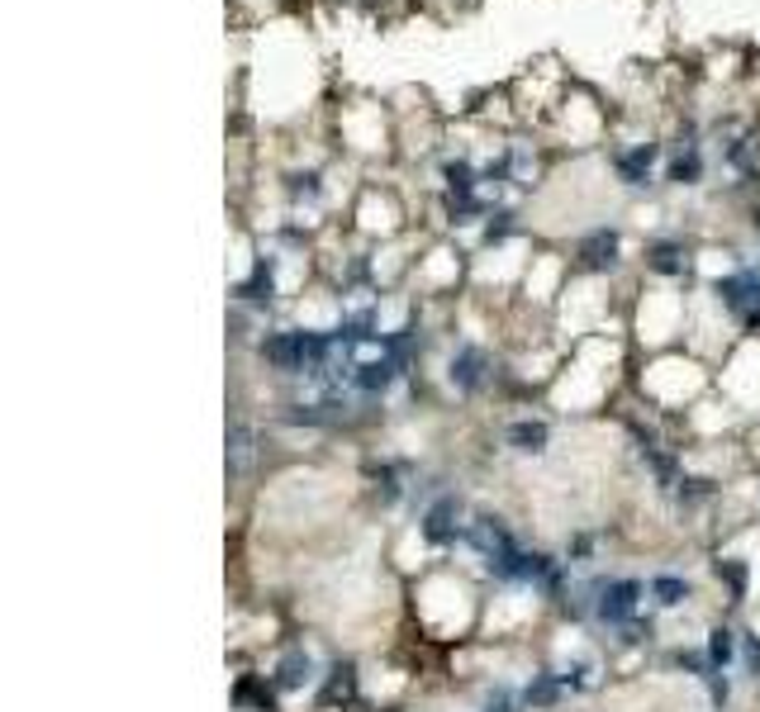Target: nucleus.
Listing matches in <instances>:
<instances>
[{
	"label": "nucleus",
	"instance_id": "obj_1",
	"mask_svg": "<svg viewBox=\"0 0 760 712\" xmlns=\"http://www.w3.org/2000/svg\"><path fill=\"white\" fill-rule=\"evenodd\" d=\"M485 617V580L462 561L442 556L414 580H404V622H409V641H423L433 651H456L481 636Z\"/></svg>",
	"mask_w": 760,
	"mask_h": 712
},
{
	"label": "nucleus",
	"instance_id": "obj_2",
	"mask_svg": "<svg viewBox=\"0 0 760 712\" xmlns=\"http://www.w3.org/2000/svg\"><path fill=\"white\" fill-rule=\"evenodd\" d=\"M333 651L338 646H328L324 632L290 627L267 655H261L257 670L267 674L280 712H309L314 708V693H319V684H324V670L333 661Z\"/></svg>",
	"mask_w": 760,
	"mask_h": 712
},
{
	"label": "nucleus",
	"instance_id": "obj_3",
	"mask_svg": "<svg viewBox=\"0 0 760 712\" xmlns=\"http://www.w3.org/2000/svg\"><path fill=\"white\" fill-rule=\"evenodd\" d=\"M709 366H699L694 356H657L632 376V395H638L651 414H661L670 423H684L689 408L709 399Z\"/></svg>",
	"mask_w": 760,
	"mask_h": 712
},
{
	"label": "nucleus",
	"instance_id": "obj_4",
	"mask_svg": "<svg viewBox=\"0 0 760 712\" xmlns=\"http://www.w3.org/2000/svg\"><path fill=\"white\" fill-rule=\"evenodd\" d=\"M276 466V442H272V427L257 423L247 408H234L224 427V475H228V490L238 498H253L261 494V485L272 479Z\"/></svg>",
	"mask_w": 760,
	"mask_h": 712
},
{
	"label": "nucleus",
	"instance_id": "obj_5",
	"mask_svg": "<svg viewBox=\"0 0 760 712\" xmlns=\"http://www.w3.org/2000/svg\"><path fill=\"white\" fill-rule=\"evenodd\" d=\"M423 461L409 456V452H366L357 461V494L366 498V508L376 513V518H391V513H409L414 504V490L423 479Z\"/></svg>",
	"mask_w": 760,
	"mask_h": 712
},
{
	"label": "nucleus",
	"instance_id": "obj_6",
	"mask_svg": "<svg viewBox=\"0 0 760 712\" xmlns=\"http://www.w3.org/2000/svg\"><path fill=\"white\" fill-rule=\"evenodd\" d=\"M642 613H651V603H647V575H638V570H613V565L599 570L590 632L604 641L613 632H623L628 622H638Z\"/></svg>",
	"mask_w": 760,
	"mask_h": 712
},
{
	"label": "nucleus",
	"instance_id": "obj_7",
	"mask_svg": "<svg viewBox=\"0 0 760 712\" xmlns=\"http://www.w3.org/2000/svg\"><path fill=\"white\" fill-rule=\"evenodd\" d=\"M556 447V418L542 404H514L500 418V452L514 461H546Z\"/></svg>",
	"mask_w": 760,
	"mask_h": 712
},
{
	"label": "nucleus",
	"instance_id": "obj_8",
	"mask_svg": "<svg viewBox=\"0 0 760 712\" xmlns=\"http://www.w3.org/2000/svg\"><path fill=\"white\" fill-rule=\"evenodd\" d=\"M447 385L456 399H485V395H500L504 385V362L494 356L485 343H471V337H462V343L452 347L447 356Z\"/></svg>",
	"mask_w": 760,
	"mask_h": 712
},
{
	"label": "nucleus",
	"instance_id": "obj_9",
	"mask_svg": "<svg viewBox=\"0 0 760 712\" xmlns=\"http://www.w3.org/2000/svg\"><path fill=\"white\" fill-rule=\"evenodd\" d=\"M718 309L732 318L737 333L760 337V266H732L728 276L713 280Z\"/></svg>",
	"mask_w": 760,
	"mask_h": 712
},
{
	"label": "nucleus",
	"instance_id": "obj_10",
	"mask_svg": "<svg viewBox=\"0 0 760 712\" xmlns=\"http://www.w3.org/2000/svg\"><path fill=\"white\" fill-rule=\"evenodd\" d=\"M703 599V584L689 575L680 565H657L647 570V603L657 617H680V613H694Z\"/></svg>",
	"mask_w": 760,
	"mask_h": 712
},
{
	"label": "nucleus",
	"instance_id": "obj_11",
	"mask_svg": "<svg viewBox=\"0 0 760 712\" xmlns=\"http://www.w3.org/2000/svg\"><path fill=\"white\" fill-rule=\"evenodd\" d=\"M613 537V527L604 523H571L561 537V561L575 570V575H590V570H604V546Z\"/></svg>",
	"mask_w": 760,
	"mask_h": 712
},
{
	"label": "nucleus",
	"instance_id": "obj_12",
	"mask_svg": "<svg viewBox=\"0 0 760 712\" xmlns=\"http://www.w3.org/2000/svg\"><path fill=\"white\" fill-rule=\"evenodd\" d=\"M523 703H527V712H561L565 703H571V693H565L556 665L546 661L542 651L533 655V665L523 670Z\"/></svg>",
	"mask_w": 760,
	"mask_h": 712
},
{
	"label": "nucleus",
	"instance_id": "obj_13",
	"mask_svg": "<svg viewBox=\"0 0 760 712\" xmlns=\"http://www.w3.org/2000/svg\"><path fill=\"white\" fill-rule=\"evenodd\" d=\"M703 651H709L713 674H737V665H741V627H737V617L718 613V617L703 622Z\"/></svg>",
	"mask_w": 760,
	"mask_h": 712
},
{
	"label": "nucleus",
	"instance_id": "obj_14",
	"mask_svg": "<svg viewBox=\"0 0 760 712\" xmlns=\"http://www.w3.org/2000/svg\"><path fill=\"white\" fill-rule=\"evenodd\" d=\"M618 253H623L618 228H590V234L575 238V266H580V271H590V276L618 271Z\"/></svg>",
	"mask_w": 760,
	"mask_h": 712
},
{
	"label": "nucleus",
	"instance_id": "obj_15",
	"mask_svg": "<svg viewBox=\"0 0 760 712\" xmlns=\"http://www.w3.org/2000/svg\"><path fill=\"white\" fill-rule=\"evenodd\" d=\"M689 266H694V253H689L684 238H651L647 243V271L661 280H684Z\"/></svg>",
	"mask_w": 760,
	"mask_h": 712
},
{
	"label": "nucleus",
	"instance_id": "obj_16",
	"mask_svg": "<svg viewBox=\"0 0 760 712\" xmlns=\"http://www.w3.org/2000/svg\"><path fill=\"white\" fill-rule=\"evenodd\" d=\"M657 157H661L657 142H638V148H628V152H613L618 181H623V186H647L651 181V167H657Z\"/></svg>",
	"mask_w": 760,
	"mask_h": 712
},
{
	"label": "nucleus",
	"instance_id": "obj_17",
	"mask_svg": "<svg viewBox=\"0 0 760 712\" xmlns=\"http://www.w3.org/2000/svg\"><path fill=\"white\" fill-rule=\"evenodd\" d=\"M699 689H703V699H709V712H732V703H737V674H709Z\"/></svg>",
	"mask_w": 760,
	"mask_h": 712
},
{
	"label": "nucleus",
	"instance_id": "obj_18",
	"mask_svg": "<svg viewBox=\"0 0 760 712\" xmlns=\"http://www.w3.org/2000/svg\"><path fill=\"white\" fill-rule=\"evenodd\" d=\"M670 181L675 186H699V176H703V157H699V148L694 142H684V152L675 157V162H670Z\"/></svg>",
	"mask_w": 760,
	"mask_h": 712
}]
</instances>
